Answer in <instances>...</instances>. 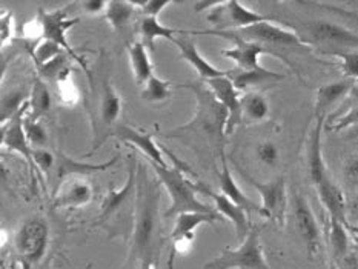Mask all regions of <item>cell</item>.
Here are the masks:
<instances>
[{
	"label": "cell",
	"mask_w": 358,
	"mask_h": 269,
	"mask_svg": "<svg viewBox=\"0 0 358 269\" xmlns=\"http://www.w3.org/2000/svg\"><path fill=\"white\" fill-rule=\"evenodd\" d=\"M206 19L215 27L214 31H237L257 25V23L274 20L269 15L249 10L248 6L237 2V0L219 2L209 11Z\"/></svg>",
	"instance_id": "8"
},
{
	"label": "cell",
	"mask_w": 358,
	"mask_h": 269,
	"mask_svg": "<svg viewBox=\"0 0 358 269\" xmlns=\"http://www.w3.org/2000/svg\"><path fill=\"white\" fill-rule=\"evenodd\" d=\"M138 11L145 14V17H159V14L173 5V0H140V2H134Z\"/></svg>",
	"instance_id": "40"
},
{
	"label": "cell",
	"mask_w": 358,
	"mask_h": 269,
	"mask_svg": "<svg viewBox=\"0 0 358 269\" xmlns=\"http://www.w3.org/2000/svg\"><path fill=\"white\" fill-rule=\"evenodd\" d=\"M217 220H222L219 215L213 214H203V212H183L178 214L174 221L173 233L169 235V240L173 243L171 248V259H169V268H173L174 259L178 252H185V248H191V245L196 238V229L201 225H214Z\"/></svg>",
	"instance_id": "10"
},
{
	"label": "cell",
	"mask_w": 358,
	"mask_h": 269,
	"mask_svg": "<svg viewBox=\"0 0 358 269\" xmlns=\"http://www.w3.org/2000/svg\"><path fill=\"white\" fill-rule=\"evenodd\" d=\"M160 182L148 173V168L137 165V202L134 225L131 229V251L129 263L140 265L142 261H154L155 251L160 243Z\"/></svg>",
	"instance_id": "1"
},
{
	"label": "cell",
	"mask_w": 358,
	"mask_h": 269,
	"mask_svg": "<svg viewBox=\"0 0 358 269\" xmlns=\"http://www.w3.org/2000/svg\"><path fill=\"white\" fill-rule=\"evenodd\" d=\"M29 111V103L23 106V110L15 115L14 119L10 122H6L5 125H2V137H0V145L3 146L8 151H14L20 154V156L25 157V160L31 166L34 165L33 160V148L27 138L25 129H23V119Z\"/></svg>",
	"instance_id": "19"
},
{
	"label": "cell",
	"mask_w": 358,
	"mask_h": 269,
	"mask_svg": "<svg viewBox=\"0 0 358 269\" xmlns=\"http://www.w3.org/2000/svg\"><path fill=\"white\" fill-rule=\"evenodd\" d=\"M140 31V42H142L148 51L155 50V42L159 38H168V41L174 42L176 36H185L186 31L182 29H174L165 27L157 17H143L140 20L138 25Z\"/></svg>",
	"instance_id": "27"
},
{
	"label": "cell",
	"mask_w": 358,
	"mask_h": 269,
	"mask_svg": "<svg viewBox=\"0 0 358 269\" xmlns=\"http://www.w3.org/2000/svg\"><path fill=\"white\" fill-rule=\"evenodd\" d=\"M345 177L351 187L358 188V159L348 161L345 166Z\"/></svg>",
	"instance_id": "43"
},
{
	"label": "cell",
	"mask_w": 358,
	"mask_h": 269,
	"mask_svg": "<svg viewBox=\"0 0 358 269\" xmlns=\"http://www.w3.org/2000/svg\"><path fill=\"white\" fill-rule=\"evenodd\" d=\"M62 54H65V51L60 48L57 43H54L51 41H43L41 43L36 45V48L33 50V59L34 64L37 68H41L50 61L56 60L57 57H60Z\"/></svg>",
	"instance_id": "36"
},
{
	"label": "cell",
	"mask_w": 358,
	"mask_h": 269,
	"mask_svg": "<svg viewBox=\"0 0 358 269\" xmlns=\"http://www.w3.org/2000/svg\"><path fill=\"white\" fill-rule=\"evenodd\" d=\"M237 169L240 171V175L246 180V183L251 184L260 194L263 217L275 221L278 225H285L287 211V191L285 177L278 175L277 179L271 182H259L248 173H245L243 169H240L238 166Z\"/></svg>",
	"instance_id": "7"
},
{
	"label": "cell",
	"mask_w": 358,
	"mask_h": 269,
	"mask_svg": "<svg viewBox=\"0 0 358 269\" xmlns=\"http://www.w3.org/2000/svg\"><path fill=\"white\" fill-rule=\"evenodd\" d=\"M355 85H357L355 80L343 79V80L326 83L323 87L318 88L315 94V105H314L315 119H320V117L328 119L332 108L337 103H340L345 97L351 96Z\"/></svg>",
	"instance_id": "21"
},
{
	"label": "cell",
	"mask_w": 358,
	"mask_h": 269,
	"mask_svg": "<svg viewBox=\"0 0 358 269\" xmlns=\"http://www.w3.org/2000/svg\"><path fill=\"white\" fill-rule=\"evenodd\" d=\"M27 103H28V99L25 97V92L22 91H10L6 92V94H3L2 111H0V120H2V125L14 119Z\"/></svg>",
	"instance_id": "33"
},
{
	"label": "cell",
	"mask_w": 358,
	"mask_h": 269,
	"mask_svg": "<svg viewBox=\"0 0 358 269\" xmlns=\"http://www.w3.org/2000/svg\"><path fill=\"white\" fill-rule=\"evenodd\" d=\"M157 180L171 197V206L166 211V217H177L183 212H203L219 215L215 208L208 205L197 197L196 184L188 180L180 166H160L154 161H148ZM220 217V215H219Z\"/></svg>",
	"instance_id": "2"
},
{
	"label": "cell",
	"mask_w": 358,
	"mask_h": 269,
	"mask_svg": "<svg viewBox=\"0 0 358 269\" xmlns=\"http://www.w3.org/2000/svg\"><path fill=\"white\" fill-rule=\"evenodd\" d=\"M308 31L310 41L328 46V48H338L341 51L358 48V36L337 23L326 20L313 22L308 27Z\"/></svg>",
	"instance_id": "15"
},
{
	"label": "cell",
	"mask_w": 358,
	"mask_h": 269,
	"mask_svg": "<svg viewBox=\"0 0 358 269\" xmlns=\"http://www.w3.org/2000/svg\"><path fill=\"white\" fill-rule=\"evenodd\" d=\"M271 105L259 91H251L241 96V123L257 125L269 119Z\"/></svg>",
	"instance_id": "28"
},
{
	"label": "cell",
	"mask_w": 358,
	"mask_h": 269,
	"mask_svg": "<svg viewBox=\"0 0 358 269\" xmlns=\"http://www.w3.org/2000/svg\"><path fill=\"white\" fill-rule=\"evenodd\" d=\"M14 34V23H13V14L10 11H2V15H0V41H2V45L8 41H11V37Z\"/></svg>",
	"instance_id": "41"
},
{
	"label": "cell",
	"mask_w": 358,
	"mask_h": 269,
	"mask_svg": "<svg viewBox=\"0 0 358 269\" xmlns=\"http://www.w3.org/2000/svg\"><path fill=\"white\" fill-rule=\"evenodd\" d=\"M315 191L326 212H328V217L331 220L343 223L345 226H348L345 194L343 191L340 189L338 184L331 179V175L318 184V187H315Z\"/></svg>",
	"instance_id": "24"
},
{
	"label": "cell",
	"mask_w": 358,
	"mask_h": 269,
	"mask_svg": "<svg viewBox=\"0 0 358 269\" xmlns=\"http://www.w3.org/2000/svg\"><path fill=\"white\" fill-rule=\"evenodd\" d=\"M134 269H155V263L154 261L146 260V261H142V263L138 265V268H134Z\"/></svg>",
	"instance_id": "45"
},
{
	"label": "cell",
	"mask_w": 358,
	"mask_h": 269,
	"mask_svg": "<svg viewBox=\"0 0 358 269\" xmlns=\"http://www.w3.org/2000/svg\"><path fill=\"white\" fill-rule=\"evenodd\" d=\"M231 42L234 43V46L229 50L222 51V54L227 59L234 61L236 68H238V69H245V71H257V69H263L264 66L260 65V56H263V54H268V56L282 59L287 66L295 69L294 65L286 59V56L282 52H277L274 50L266 48V46H263L260 43L238 41V38H231Z\"/></svg>",
	"instance_id": "12"
},
{
	"label": "cell",
	"mask_w": 358,
	"mask_h": 269,
	"mask_svg": "<svg viewBox=\"0 0 358 269\" xmlns=\"http://www.w3.org/2000/svg\"><path fill=\"white\" fill-rule=\"evenodd\" d=\"M328 245H329V269H340L345 259L349 256L348 226L337 220L328 223Z\"/></svg>",
	"instance_id": "26"
},
{
	"label": "cell",
	"mask_w": 358,
	"mask_h": 269,
	"mask_svg": "<svg viewBox=\"0 0 358 269\" xmlns=\"http://www.w3.org/2000/svg\"><path fill=\"white\" fill-rule=\"evenodd\" d=\"M203 269H271L264 257L259 231L252 228L238 248L223 249L220 256L208 261Z\"/></svg>",
	"instance_id": "5"
},
{
	"label": "cell",
	"mask_w": 358,
	"mask_h": 269,
	"mask_svg": "<svg viewBox=\"0 0 358 269\" xmlns=\"http://www.w3.org/2000/svg\"><path fill=\"white\" fill-rule=\"evenodd\" d=\"M50 240V226L43 219L27 220L14 235V249L27 266L36 265L45 256Z\"/></svg>",
	"instance_id": "6"
},
{
	"label": "cell",
	"mask_w": 358,
	"mask_h": 269,
	"mask_svg": "<svg viewBox=\"0 0 358 269\" xmlns=\"http://www.w3.org/2000/svg\"><path fill=\"white\" fill-rule=\"evenodd\" d=\"M217 3H219V0H215V2H196L194 3V8H196V13L211 11Z\"/></svg>",
	"instance_id": "44"
},
{
	"label": "cell",
	"mask_w": 358,
	"mask_h": 269,
	"mask_svg": "<svg viewBox=\"0 0 358 269\" xmlns=\"http://www.w3.org/2000/svg\"><path fill=\"white\" fill-rule=\"evenodd\" d=\"M228 77L234 83V87L240 92H251L257 87H263V85H275L285 79L283 74L271 71L268 68L257 69V71H245V69L232 68L228 69Z\"/></svg>",
	"instance_id": "25"
},
{
	"label": "cell",
	"mask_w": 358,
	"mask_h": 269,
	"mask_svg": "<svg viewBox=\"0 0 358 269\" xmlns=\"http://www.w3.org/2000/svg\"><path fill=\"white\" fill-rule=\"evenodd\" d=\"M54 208L57 210H79L88 205L94 197V189L91 183L83 180L82 177H73L54 189Z\"/></svg>",
	"instance_id": "18"
},
{
	"label": "cell",
	"mask_w": 358,
	"mask_h": 269,
	"mask_svg": "<svg viewBox=\"0 0 358 269\" xmlns=\"http://www.w3.org/2000/svg\"><path fill=\"white\" fill-rule=\"evenodd\" d=\"M348 138H352V140H358V126L348 129Z\"/></svg>",
	"instance_id": "46"
},
{
	"label": "cell",
	"mask_w": 358,
	"mask_h": 269,
	"mask_svg": "<svg viewBox=\"0 0 358 269\" xmlns=\"http://www.w3.org/2000/svg\"><path fill=\"white\" fill-rule=\"evenodd\" d=\"M28 103H29V111L27 114V117L31 120H42L45 115L51 111L52 97L42 77L37 75L34 79V85H33V89H31Z\"/></svg>",
	"instance_id": "30"
},
{
	"label": "cell",
	"mask_w": 358,
	"mask_h": 269,
	"mask_svg": "<svg viewBox=\"0 0 358 269\" xmlns=\"http://www.w3.org/2000/svg\"><path fill=\"white\" fill-rule=\"evenodd\" d=\"M208 88L228 112L227 136L234 133V129L241 125V92L234 87V83L227 75L208 80Z\"/></svg>",
	"instance_id": "14"
},
{
	"label": "cell",
	"mask_w": 358,
	"mask_h": 269,
	"mask_svg": "<svg viewBox=\"0 0 358 269\" xmlns=\"http://www.w3.org/2000/svg\"><path fill=\"white\" fill-rule=\"evenodd\" d=\"M332 56L340 59L341 71L346 75V79L358 80V51H336L331 52Z\"/></svg>",
	"instance_id": "38"
},
{
	"label": "cell",
	"mask_w": 358,
	"mask_h": 269,
	"mask_svg": "<svg viewBox=\"0 0 358 269\" xmlns=\"http://www.w3.org/2000/svg\"><path fill=\"white\" fill-rule=\"evenodd\" d=\"M23 129H25V134L31 148H45V145L48 143V133H46V128L41 120H31L25 115L23 119Z\"/></svg>",
	"instance_id": "35"
},
{
	"label": "cell",
	"mask_w": 358,
	"mask_h": 269,
	"mask_svg": "<svg viewBox=\"0 0 358 269\" xmlns=\"http://www.w3.org/2000/svg\"><path fill=\"white\" fill-rule=\"evenodd\" d=\"M111 137H115L122 143L134 146V148H137L143 156H146L148 161H154V163H157L160 166H169L162 150L159 148V145L154 142L152 134L145 133V131H140L134 126L124 125V123H117L113 129Z\"/></svg>",
	"instance_id": "16"
},
{
	"label": "cell",
	"mask_w": 358,
	"mask_h": 269,
	"mask_svg": "<svg viewBox=\"0 0 358 269\" xmlns=\"http://www.w3.org/2000/svg\"><path fill=\"white\" fill-rule=\"evenodd\" d=\"M137 165L138 163L134 157H129V171L127 182H124L120 189H114L113 187L108 189L96 219L99 226H108L113 221H119V219L124 217L134 220L137 202Z\"/></svg>",
	"instance_id": "4"
},
{
	"label": "cell",
	"mask_w": 358,
	"mask_h": 269,
	"mask_svg": "<svg viewBox=\"0 0 358 269\" xmlns=\"http://www.w3.org/2000/svg\"><path fill=\"white\" fill-rule=\"evenodd\" d=\"M173 43H176L178 51H180V57L185 61H188V64L194 69H196V73L205 82L211 80V79H217V77H222V75H227L228 74V71H224V69L215 68L214 65L209 64V61L203 56H201V54L197 50L196 43H194L191 38L188 37V31H186L185 36L176 37Z\"/></svg>",
	"instance_id": "22"
},
{
	"label": "cell",
	"mask_w": 358,
	"mask_h": 269,
	"mask_svg": "<svg viewBox=\"0 0 358 269\" xmlns=\"http://www.w3.org/2000/svg\"><path fill=\"white\" fill-rule=\"evenodd\" d=\"M128 56L134 80L143 87L154 75V66L150 57V51L146 50V46L142 42L137 41L128 45Z\"/></svg>",
	"instance_id": "29"
},
{
	"label": "cell",
	"mask_w": 358,
	"mask_h": 269,
	"mask_svg": "<svg viewBox=\"0 0 358 269\" xmlns=\"http://www.w3.org/2000/svg\"><path fill=\"white\" fill-rule=\"evenodd\" d=\"M33 160L36 168L43 174H50L56 166V156L46 148L33 150Z\"/></svg>",
	"instance_id": "39"
},
{
	"label": "cell",
	"mask_w": 358,
	"mask_h": 269,
	"mask_svg": "<svg viewBox=\"0 0 358 269\" xmlns=\"http://www.w3.org/2000/svg\"><path fill=\"white\" fill-rule=\"evenodd\" d=\"M357 231H358V229H357Z\"/></svg>",
	"instance_id": "47"
},
{
	"label": "cell",
	"mask_w": 358,
	"mask_h": 269,
	"mask_svg": "<svg viewBox=\"0 0 358 269\" xmlns=\"http://www.w3.org/2000/svg\"><path fill=\"white\" fill-rule=\"evenodd\" d=\"M196 184V189L203 192V194L209 196L213 198L214 202V208L215 211L219 212L220 217L228 219L229 221H232V225H234L236 231H237V237L240 242H243L246 235L249 234V231H251V223H249V214L241 210L240 206H237L232 200H229L227 196L222 194V192H215L211 188L205 187V183H194Z\"/></svg>",
	"instance_id": "17"
},
{
	"label": "cell",
	"mask_w": 358,
	"mask_h": 269,
	"mask_svg": "<svg viewBox=\"0 0 358 269\" xmlns=\"http://www.w3.org/2000/svg\"><path fill=\"white\" fill-rule=\"evenodd\" d=\"M117 156H114L103 163H88V161H80L73 157L66 156L64 152H59L56 156V166H54V175H56V188L62 183L73 177H83L88 174H94L100 171H108L111 166L117 163ZM54 188V189H56Z\"/></svg>",
	"instance_id": "20"
},
{
	"label": "cell",
	"mask_w": 358,
	"mask_h": 269,
	"mask_svg": "<svg viewBox=\"0 0 358 269\" xmlns=\"http://www.w3.org/2000/svg\"><path fill=\"white\" fill-rule=\"evenodd\" d=\"M294 225L305 243L309 256H315L322 245V229L318 225L315 214L306 197L301 194L294 196Z\"/></svg>",
	"instance_id": "11"
},
{
	"label": "cell",
	"mask_w": 358,
	"mask_h": 269,
	"mask_svg": "<svg viewBox=\"0 0 358 269\" xmlns=\"http://www.w3.org/2000/svg\"><path fill=\"white\" fill-rule=\"evenodd\" d=\"M122 96L113 87V83L110 79H103V89H102V97H100V103H99V119H100V126H102V134L99 136L97 140L92 145V150L88 154H94L96 150H99L102 146L108 137H111L113 129L117 125V120L120 117L122 112Z\"/></svg>",
	"instance_id": "13"
},
{
	"label": "cell",
	"mask_w": 358,
	"mask_h": 269,
	"mask_svg": "<svg viewBox=\"0 0 358 269\" xmlns=\"http://www.w3.org/2000/svg\"><path fill=\"white\" fill-rule=\"evenodd\" d=\"M189 36L192 34H211V36H219L231 41V38H238V41L245 42H254L260 43L266 48L271 50H280V48H292V50H300L309 52L313 50V45L308 41H305L300 34L295 33L292 29L283 28L280 25H275L272 22H263L257 23L245 29H237V31H188ZM278 52V51H277Z\"/></svg>",
	"instance_id": "3"
},
{
	"label": "cell",
	"mask_w": 358,
	"mask_h": 269,
	"mask_svg": "<svg viewBox=\"0 0 358 269\" xmlns=\"http://www.w3.org/2000/svg\"><path fill=\"white\" fill-rule=\"evenodd\" d=\"M57 87V94L60 102L66 106H74L80 99V91L77 88V85L71 79V69H66V71L62 74L56 80Z\"/></svg>",
	"instance_id": "34"
},
{
	"label": "cell",
	"mask_w": 358,
	"mask_h": 269,
	"mask_svg": "<svg viewBox=\"0 0 358 269\" xmlns=\"http://www.w3.org/2000/svg\"><path fill=\"white\" fill-rule=\"evenodd\" d=\"M37 20L41 22L42 37L45 41H51L54 43H57L60 48L68 54V56H71L73 60H77L85 69H87L85 59L73 48L71 45H69L68 36H66L68 29L73 28L76 23L80 20L79 17L71 19L68 15V8H60V10H54V11L38 10Z\"/></svg>",
	"instance_id": "9"
},
{
	"label": "cell",
	"mask_w": 358,
	"mask_h": 269,
	"mask_svg": "<svg viewBox=\"0 0 358 269\" xmlns=\"http://www.w3.org/2000/svg\"><path fill=\"white\" fill-rule=\"evenodd\" d=\"M171 97V82L162 79L159 75H152L150 80L143 85L142 99L150 103L166 102Z\"/></svg>",
	"instance_id": "32"
},
{
	"label": "cell",
	"mask_w": 358,
	"mask_h": 269,
	"mask_svg": "<svg viewBox=\"0 0 358 269\" xmlns=\"http://www.w3.org/2000/svg\"><path fill=\"white\" fill-rule=\"evenodd\" d=\"M110 2H105V0H85L80 3L82 11L88 15H99L102 13H106V8Z\"/></svg>",
	"instance_id": "42"
},
{
	"label": "cell",
	"mask_w": 358,
	"mask_h": 269,
	"mask_svg": "<svg viewBox=\"0 0 358 269\" xmlns=\"http://www.w3.org/2000/svg\"><path fill=\"white\" fill-rule=\"evenodd\" d=\"M138 11L134 2H127V0H111L108 3L105 17L108 23L117 31V33H124L129 27L132 20H134V14Z\"/></svg>",
	"instance_id": "31"
},
{
	"label": "cell",
	"mask_w": 358,
	"mask_h": 269,
	"mask_svg": "<svg viewBox=\"0 0 358 269\" xmlns=\"http://www.w3.org/2000/svg\"><path fill=\"white\" fill-rule=\"evenodd\" d=\"M255 156L260 163L268 168H275L280 163V148L277 143L271 140H264L257 145Z\"/></svg>",
	"instance_id": "37"
},
{
	"label": "cell",
	"mask_w": 358,
	"mask_h": 269,
	"mask_svg": "<svg viewBox=\"0 0 358 269\" xmlns=\"http://www.w3.org/2000/svg\"><path fill=\"white\" fill-rule=\"evenodd\" d=\"M220 156H222V171L217 174V179H219V187H220L222 194H224L229 200H232V202H234L237 206H240L241 210H245L248 214L255 212L263 217L262 205H257L254 200L249 198L245 192L240 189L237 182L234 180V177H232L224 152H222Z\"/></svg>",
	"instance_id": "23"
}]
</instances>
